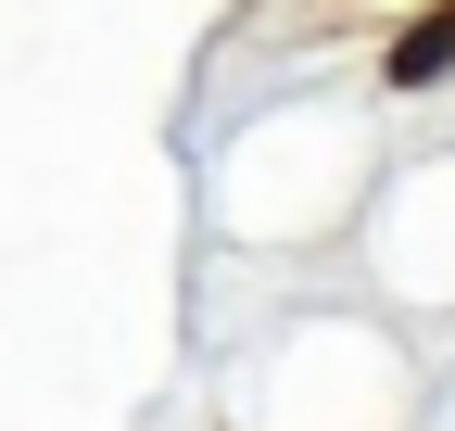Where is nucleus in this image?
Here are the masks:
<instances>
[{
  "label": "nucleus",
  "instance_id": "1",
  "mask_svg": "<svg viewBox=\"0 0 455 431\" xmlns=\"http://www.w3.org/2000/svg\"><path fill=\"white\" fill-rule=\"evenodd\" d=\"M443 64H455V13H430L418 38H392V77H405V89H418V77H443Z\"/></svg>",
  "mask_w": 455,
  "mask_h": 431
}]
</instances>
